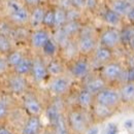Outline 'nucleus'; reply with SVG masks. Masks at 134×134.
I'll return each instance as SVG.
<instances>
[{
	"label": "nucleus",
	"mask_w": 134,
	"mask_h": 134,
	"mask_svg": "<svg viewBox=\"0 0 134 134\" xmlns=\"http://www.w3.org/2000/svg\"><path fill=\"white\" fill-rule=\"evenodd\" d=\"M6 12L8 19L16 25H25L29 23L30 12L20 0H6Z\"/></svg>",
	"instance_id": "f257e3e1"
},
{
	"label": "nucleus",
	"mask_w": 134,
	"mask_h": 134,
	"mask_svg": "<svg viewBox=\"0 0 134 134\" xmlns=\"http://www.w3.org/2000/svg\"><path fill=\"white\" fill-rule=\"evenodd\" d=\"M76 47L79 53L83 55H88L96 50V39L93 36V33L88 28H82L79 38L76 40Z\"/></svg>",
	"instance_id": "f03ea898"
},
{
	"label": "nucleus",
	"mask_w": 134,
	"mask_h": 134,
	"mask_svg": "<svg viewBox=\"0 0 134 134\" xmlns=\"http://www.w3.org/2000/svg\"><path fill=\"white\" fill-rule=\"evenodd\" d=\"M94 96H95L96 103L103 105V106H106L108 108L118 104L120 101V98H121L120 93L115 90H111V89H103L102 91H100L99 93H97Z\"/></svg>",
	"instance_id": "7ed1b4c3"
},
{
	"label": "nucleus",
	"mask_w": 134,
	"mask_h": 134,
	"mask_svg": "<svg viewBox=\"0 0 134 134\" xmlns=\"http://www.w3.org/2000/svg\"><path fill=\"white\" fill-rule=\"evenodd\" d=\"M100 46L107 49H115L121 42V32L115 27H110L105 29L100 35L99 38Z\"/></svg>",
	"instance_id": "20e7f679"
},
{
	"label": "nucleus",
	"mask_w": 134,
	"mask_h": 134,
	"mask_svg": "<svg viewBox=\"0 0 134 134\" xmlns=\"http://www.w3.org/2000/svg\"><path fill=\"white\" fill-rule=\"evenodd\" d=\"M123 68L122 66L116 62H108L102 68V77L106 81H116L120 80L123 74Z\"/></svg>",
	"instance_id": "39448f33"
},
{
	"label": "nucleus",
	"mask_w": 134,
	"mask_h": 134,
	"mask_svg": "<svg viewBox=\"0 0 134 134\" xmlns=\"http://www.w3.org/2000/svg\"><path fill=\"white\" fill-rule=\"evenodd\" d=\"M69 86H70V83H69L68 79L65 76L59 75V76H54V79L50 83L49 88L54 95L61 96L69 90Z\"/></svg>",
	"instance_id": "423d86ee"
},
{
	"label": "nucleus",
	"mask_w": 134,
	"mask_h": 134,
	"mask_svg": "<svg viewBox=\"0 0 134 134\" xmlns=\"http://www.w3.org/2000/svg\"><path fill=\"white\" fill-rule=\"evenodd\" d=\"M7 87L8 90L14 94H22L25 92L27 88V82L23 75L19 74H12L7 79Z\"/></svg>",
	"instance_id": "0eeeda50"
},
{
	"label": "nucleus",
	"mask_w": 134,
	"mask_h": 134,
	"mask_svg": "<svg viewBox=\"0 0 134 134\" xmlns=\"http://www.w3.org/2000/svg\"><path fill=\"white\" fill-rule=\"evenodd\" d=\"M50 39V34L46 29H35L30 35V43L36 50H42Z\"/></svg>",
	"instance_id": "6e6552de"
},
{
	"label": "nucleus",
	"mask_w": 134,
	"mask_h": 134,
	"mask_svg": "<svg viewBox=\"0 0 134 134\" xmlns=\"http://www.w3.org/2000/svg\"><path fill=\"white\" fill-rule=\"evenodd\" d=\"M31 75L33 77V80L36 83H40L42 81L46 80V77L48 76L49 72H48V68L47 65L41 61V59L39 58H35L33 59L32 62V69H31Z\"/></svg>",
	"instance_id": "1a4fd4ad"
},
{
	"label": "nucleus",
	"mask_w": 134,
	"mask_h": 134,
	"mask_svg": "<svg viewBox=\"0 0 134 134\" xmlns=\"http://www.w3.org/2000/svg\"><path fill=\"white\" fill-rule=\"evenodd\" d=\"M90 70V65L87 59H79L73 62L70 66V73L75 79H84L88 75Z\"/></svg>",
	"instance_id": "9d476101"
},
{
	"label": "nucleus",
	"mask_w": 134,
	"mask_h": 134,
	"mask_svg": "<svg viewBox=\"0 0 134 134\" xmlns=\"http://www.w3.org/2000/svg\"><path fill=\"white\" fill-rule=\"evenodd\" d=\"M68 122L71 128L75 132H83L86 129V119L85 116L79 110H72L68 116Z\"/></svg>",
	"instance_id": "9b49d317"
},
{
	"label": "nucleus",
	"mask_w": 134,
	"mask_h": 134,
	"mask_svg": "<svg viewBox=\"0 0 134 134\" xmlns=\"http://www.w3.org/2000/svg\"><path fill=\"white\" fill-rule=\"evenodd\" d=\"M133 3L128 0H108V7L116 12L122 18H125Z\"/></svg>",
	"instance_id": "f8f14e48"
},
{
	"label": "nucleus",
	"mask_w": 134,
	"mask_h": 134,
	"mask_svg": "<svg viewBox=\"0 0 134 134\" xmlns=\"http://www.w3.org/2000/svg\"><path fill=\"white\" fill-rule=\"evenodd\" d=\"M24 107L31 115V117H38L42 111L40 102L33 96H26L24 99Z\"/></svg>",
	"instance_id": "ddd939ff"
},
{
	"label": "nucleus",
	"mask_w": 134,
	"mask_h": 134,
	"mask_svg": "<svg viewBox=\"0 0 134 134\" xmlns=\"http://www.w3.org/2000/svg\"><path fill=\"white\" fill-rule=\"evenodd\" d=\"M46 10L47 9H44V7L42 5L36 6V7H34V8L31 9L30 18H29V24H30V26L32 28L36 29V28H38L39 26L42 25Z\"/></svg>",
	"instance_id": "4468645a"
},
{
	"label": "nucleus",
	"mask_w": 134,
	"mask_h": 134,
	"mask_svg": "<svg viewBox=\"0 0 134 134\" xmlns=\"http://www.w3.org/2000/svg\"><path fill=\"white\" fill-rule=\"evenodd\" d=\"M84 89L92 93L93 95H96L103 89H105V80L102 76H95L90 79L86 84Z\"/></svg>",
	"instance_id": "2eb2a0df"
},
{
	"label": "nucleus",
	"mask_w": 134,
	"mask_h": 134,
	"mask_svg": "<svg viewBox=\"0 0 134 134\" xmlns=\"http://www.w3.org/2000/svg\"><path fill=\"white\" fill-rule=\"evenodd\" d=\"M113 57V53L110 49H107L105 47H98L96 48V50L94 51V59L97 63L105 65L106 63H108L111 60Z\"/></svg>",
	"instance_id": "dca6fc26"
},
{
	"label": "nucleus",
	"mask_w": 134,
	"mask_h": 134,
	"mask_svg": "<svg viewBox=\"0 0 134 134\" xmlns=\"http://www.w3.org/2000/svg\"><path fill=\"white\" fill-rule=\"evenodd\" d=\"M102 19L107 25H109L111 27H117L118 25L121 24L123 18L107 6V7H105V9L102 13Z\"/></svg>",
	"instance_id": "f3484780"
},
{
	"label": "nucleus",
	"mask_w": 134,
	"mask_h": 134,
	"mask_svg": "<svg viewBox=\"0 0 134 134\" xmlns=\"http://www.w3.org/2000/svg\"><path fill=\"white\" fill-rule=\"evenodd\" d=\"M40 129V120L38 117H30L23 127L22 134H38Z\"/></svg>",
	"instance_id": "a211bd4d"
},
{
	"label": "nucleus",
	"mask_w": 134,
	"mask_h": 134,
	"mask_svg": "<svg viewBox=\"0 0 134 134\" xmlns=\"http://www.w3.org/2000/svg\"><path fill=\"white\" fill-rule=\"evenodd\" d=\"M32 62H33V60L31 58L25 56L17 66L14 67V73L19 74V75H23V76L30 73L31 69H32Z\"/></svg>",
	"instance_id": "6ab92c4d"
},
{
	"label": "nucleus",
	"mask_w": 134,
	"mask_h": 134,
	"mask_svg": "<svg viewBox=\"0 0 134 134\" xmlns=\"http://www.w3.org/2000/svg\"><path fill=\"white\" fill-rule=\"evenodd\" d=\"M61 29L69 38H71V36L80 33L82 26H81L80 21H67L66 24Z\"/></svg>",
	"instance_id": "aec40b11"
},
{
	"label": "nucleus",
	"mask_w": 134,
	"mask_h": 134,
	"mask_svg": "<svg viewBox=\"0 0 134 134\" xmlns=\"http://www.w3.org/2000/svg\"><path fill=\"white\" fill-rule=\"evenodd\" d=\"M55 9V29H60L62 28L67 22V14L66 9L57 6L54 8Z\"/></svg>",
	"instance_id": "412c9836"
},
{
	"label": "nucleus",
	"mask_w": 134,
	"mask_h": 134,
	"mask_svg": "<svg viewBox=\"0 0 134 134\" xmlns=\"http://www.w3.org/2000/svg\"><path fill=\"white\" fill-rule=\"evenodd\" d=\"M93 98H94V95L92 93H90L89 91H87L86 89H83L79 95H77V98H76V101L79 103V105L83 108H87L89 107L92 102H93Z\"/></svg>",
	"instance_id": "4be33fe9"
},
{
	"label": "nucleus",
	"mask_w": 134,
	"mask_h": 134,
	"mask_svg": "<svg viewBox=\"0 0 134 134\" xmlns=\"http://www.w3.org/2000/svg\"><path fill=\"white\" fill-rule=\"evenodd\" d=\"M120 96L124 101H131L134 99V83L127 82L121 89Z\"/></svg>",
	"instance_id": "5701e85b"
},
{
	"label": "nucleus",
	"mask_w": 134,
	"mask_h": 134,
	"mask_svg": "<svg viewBox=\"0 0 134 134\" xmlns=\"http://www.w3.org/2000/svg\"><path fill=\"white\" fill-rule=\"evenodd\" d=\"M24 57L25 56L22 54L21 51H12L7 55H5V59H6V62H7L8 66L13 67V68L17 66Z\"/></svg>",
	"instance_id": "b1692460"
},
{
	"label": "nucleus",
	"mask_w": 134,
	"mask_h": 134,
	"mask_svg": "<svg viewBox=\"0 0 134 134\" xmlns=\"http://www.w3.org/2000/svg\"><path fill=\"white\" fill-rule=\"evenodd\" d=\"M47 68H48L49 74L53 75V76H59L63 72V66H62V64L59 61H57V60H52V61H50L49 64L47 65Z\"/></svg>",
	"instance_id": "393cba45"
},
{
	"label": "nucleus",
	"mask_w": 134,
	"mask_h": 134,
	"mask_svg": "<svg viewBox=\"0 0 134 134\" xmlns=\"http://www.w3.org/2000/svg\"><path fill=\"white\" fill-rule=\"evenodd\" d=\"M53 126H54V129H55V133L54 134H68V128H67L65 120H64L62 115L54 122Z\"/></svg>",
	"instance_id": "a878e982"
},
{
	"label": "nucleus",
	"mask_w": 134,
	"mask_h": 134,
	"mask_svg": "<svg viewBox=\"0 0 134 134\" xmlns=\"http://www.w3.org/2000/svg\"><path fill=\"white\" fill-rule=\"evenodd\" d=\"M12 51V43L8 36L0 34V55H7Z\"/></svg>",
	"instance_id": "bb28decb"
},
{
	"label": "nucleus",
	"mask_w": 134,
	"mask_h": 134,
	"mask_svg": "<svg viewBox=\"0 0 134 134\" xmlns=\"http://www.w3.org/2000/svg\"><path fill=\"white\" fill-rule=\"evenodd\" d=\"M42 25L47 28H54L55 26V9L54 8H50L46 10Z\"/></svg>",
	"instance_id": "cd10ccee"
},
{
	"label": "nucleus",
	"mask_w": 134,
	"mask_h": 134,
	"mask_svg": "<svg viewBox=\"0 0 134 134\" xmlns=\"http://www.w3.org/2000/svg\"><path fill=\"white\" fill-rule=\"evenodd\" d=\"M42 52L48 57H54L56 55V52H57V42L51 38L44 44V47L42 48Z\"/></svg>",
	"instance_id": "c85d7f7f"
},
{
	"label": "nucleus",
	"mask_w": 134,
	"mask_h": 134,
	"mask_svg": "<svg viewBox=\"0 0 134 134\" xmlns=\"http://www.w3.org/2000/svg\"><path fill=\"white\" fill-rule=\"evenodd\" d=\"M47 116L49 118L51 123L54 124V122L61 116V113H60V110H59V108H58L57 105L52 104V105H50L48 107V109H47Z\"/></svg>",
	"instance_id": "c756f323"
},
{
	"label": "nucleus",
	"mask_w": 134,
	"mask_h": 134,
	"mask_svg": "<svg viewBox=\"0 0 134 134\" xmlns=\"http://www.w3.org/2000/svg\"><path fill=\"white\" fill-rule=\"evenodd\" d=\"M121 32V42L124 43H128L130 42V40L132 39V37L134 36V28L133 27H127L124 28Z\"/></svg>",
	"instance_id": "7c9ffc66"
},
{
	"label": "nucleus",
	"mask_w": 134,
	"mask_h": 134,
	"mask_svg": "<svg viewBox=\"0 0 134 134\" xmlns=\"http://www.w3.org/2000/svg\"><path fill=\"white\" fill-rule=\"evenodd\" d=\"M8 115V105L6 101L0 99V121H3Z\"/></svg>",
	"instance_id": "2f4dec72"
},
{
	"label": "nucleus",
	"mask_w": 134,
	"mask_h": 134,
	"mask_svg": "<svg viewBox=\"0 0 134 134\" xmlns=\"http://www.w3.org/2000/svg\"><path fill=\"white\" fill-rule=\"evenodd\" d=\"M95 113L98 117H105L109 114V110H108V107L106 106H103V105H100L98 103H96V106H95Z\"/></svg>",
	"instance_id": "473e14b6"
},
{
	"label": "nucleus",
	"mask_w": 134,
	"mask_h": 134,
	"mask_svg": "<svg viewBox=\"0 0 134 134\" xmlns=\"http://www.w3.org/2000/svg\"><path fill=\"white\" fill-rule=\"evenodd\" d=\"M98 6V0H86L85 3V9L94 10Z\"/></svg>",
	"instance_id": "72a5a7b5"
},
{
	"label": "nucleus",
	"mask_w": 134,
	"mask_h": 134,
	"mask_svg": "<svg viewBox=\"0 0 134 134\" xmlns=\"http://www.w3.org/2000/svg\"><path fill=\"white\" fill-rule=\"evenodd\" d=\"M23 3L27 6V7H30L31 9L36 7V6H39L41 5V1L42 0H22Z\"/></svg>",
	"instance_id": "f704fd0d"
},
{
	"label": "nucleus",
	"mask_w": 134,
	"mask_h": 134,
	"mask_svg": "<svg viewBox=\"0 0 134 134\" xmlns=\"http://www.w3.org/2000/svg\"><path fill=\"white\" fill-rule=\"evenodd\" d=\"M71 2V5L72 7L79 9V10H82L85 9V3H86V0H70Z\"/></svg>",
	"instance_id": "c9c22d12"
},
{
	"label": "nucleus",
	"mask_w": 134,
	"mask_h": 134,
	"mask_svg": "<svg viewBox=\"0 0 134 134\" xmlns=\"http://www.w3.org/2000/svg\"><path fill=\"white\" fill-rule=\"evenodd\" d=\"M8 67H9V66H8V64H7V62H6L5 57L0 56V74L5 73Z\"/></svg>",
	"instance_id": "e433bc0d"
},
{
	"label": "nucleus",
	"mask_w": 134,
	"mask_h": 134,
	"mask_svg": "<svg viewBox=\"0 0 134 134\" xmlns=\"http://www.w3.org/2000/svg\"><path fill=\"white\" fill-rule=\"evenodd\" d=\"M125 18H126L130 23H133L134 24V4L131 6V8L129 9V12L127 13V15H126Z\"/></svg>",
	"instance_id": "4c0bfd02"
},
{
	"label": "nucleus",
	"mask_w": 134,
	"mask_h": 134,
	"mask_svg": "<svg viewBox=\"0 0 134 134\" xmlns=\"http://www.w3.org/2000/svg\"><path fill=\"white\" fill-rule=\"evenodd\" d=\"M106 134H118L117 126H116V125H114V124H110V125L108 126V129H107Z\"/></svg>",
	"instance_id": "58836bf2"
},
{
	"label": "nucleus",
	"mask_w": 134,
	"mask_h": 134,
	"mask_svg": "<svg viewBox=\"0 0 134 134\" xmlns=\"http://www.w3.org/2000/svg\"><path fill=\"white\" fill-rule=\"evenodd\" d=\"M0 134H14L7 127L5 126H0Z\"/></svg>",
	"instance_id": "ea45409f"
},
{
	"label": "nucleus",
	"mask_w": 134,
	"mask_h": 134,
	"mask_svg": "<svg viewBox=\"0 0 134 134\" xmlns=\"http://www.w3.org/2000/svg\"><path fill=\"white\" fill-rule=\"evenodd\" d=\"M98 133H99L98 127H92V128L88 129V131L86 132V134H98Z\"/></svg>",
	"instance_id": "a19ab883"
},
{
	"label": "nucleus",
	"mask_w": 134,
	"mask_h": 134,
	"mask_svg": "<svg viewBox=\"0 0 134 134\" xmlns=\"http://www.w3.org/2000/svg\"><path fill=\"white\" fill-rule=\"evenodd\" d=\"M129 46H130V48L134 51V36L132 37V39L130 40V42H129Z\"/></svg>",
	"instance_id": "79ce46f5"
},
{
	"label": "nucleus",
	"mask_w": 134,
	"mask_h": 134,
	"mask_svg": "<svg viewBox=\"0 0 134 134\" xmlns=\"http://www.w3.org/2000/svg\"><path fill=\"white\" fill-rule=\"evenodd\" d=\"M128 1H130L131 3H133V4H134V0H128Z\"/></svg>",
	"instance_id": "37998d69"
},
{
	"label": "nucleus",
	"mask_w": 134,
	"mask_h": 134,
	"mask_svg": "<svg viewBox=\"0 0 134 134\" xmlns=\"http://www.w3.org/2000/svg\"><path fill=\"white\" fill-rule=\"evenodd\" d=\"M44 134H54V133H52V132H46Z\"/></svg>",
	"instance_id": "c03bdc74"
}]
</instances>
